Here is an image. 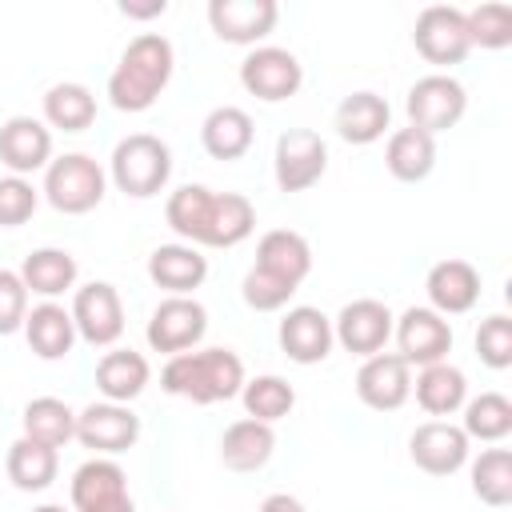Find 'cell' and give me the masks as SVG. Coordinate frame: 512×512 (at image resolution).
Masks as SVG:
<instances>
[{
	"label": "cell",
	"instance_id": "cell-43",
	"mask_svg": "<svg viewBox=\"0 0 512 512\" xmlns=\"http://www.w3.org/2000/svg\"><path fill=\"white\" fill-rule=\"evenodd\" d=\"M24 316H28V288H24L20 272L0 268V336L20 332Z\"/></svg>",
	"mask_w": 512,
	"mask_h": 512
},
{
	"label": "cell",
	"instance_id": "cell-28",
	"mask_svg": "<svg viewBox=\"0 0 512 512\" xmlns=\"http://www.w3.org/2000/svg\"><path fill=\"white\" fill-rule=\"evenodd\" d=\"M76 276H80V268H76V256L68 248H36L20 264V280H24L28 296H44V300L72 292Z\"/></svg>",
	"mask_w": 512,
	"mask_h": 512
},
{
	"label": "cell",
	"instance_id": "cell-16",
	"mask_svg": "<svg viewBox=\"0 0 512 512\" xmlns=\"http://www.w3.org/2000/svg\"><path fill=\"white\" fill-rule=\"evenodd\" d=\"M356 396L372 412H396L412 396V364L400 352H376L356 372Z\"/></svg>",
	"mask_w": 512,
	"mask_h": 512
},
{
	"label": "cell",
	"instance_id": "cell-38",
	"mask_svg": "<svg viewBox=\"0 0 512 512\" xmlns=\"http://www.w3.org/2000/svg\"><path fill=\"white\" fill-rule=\"evenodd\" d=\"M240 400H244V412H248L252 420L276 424V420H284V416L296 408V388H292L284 376H272V372H268V376L244 380Z\"/></svg>",
	"mask_w": 512,
	"mask_h": 512
},
{
	"label": "cell",
	"instance_id": "cell-34",
	"mask_svg": "<svg viewBox=\"0 0 512 512\" xmlns=\"http://www.w3.org/2000/svg\"><path fill=\"white\" fill-rule=\"evenodd\" d=\"M212 188H204V184H180L172 196H168V204H164V220H168V228L184 240V244H204V228H208V216H212Z\"/></svg>",
	"mask_w": 512,
	"mask_h": 512
},
{
	"label": "cell",
	"instance_id": "cell-45",
	"mask_svg": "<svg viewBox=\"0 0 512 512\" xmlns=\"http://www.w3.org/2000/svg\"><path fill=\"white\" fill-rule=\"evenodd\" d=\"M260 512H304V504L288 492H272V496L260 500Z\"/></svg>",
	"mask_w": 512,
	"mask_h": 512
},
{
	"label": "cell",
	"instance_id": "cell-35",
	"mask_svg": "<svg viewBox=\"0 0 512 512\" xmlns=\"http://www.w3.org/2000/svg\"><path fill=\"white\" fill-rule=\"evenodd\" d=\"M20 428L28 440L36 444H48V448H64L68 440H76V412L56 400V396H36L24 404V416H20Z\"/></svg>",
	"mask_w": 512,
	"mask_h": 512
},
{
	"label": "cell",
	"instance_id": "cell-21",
	"mask_svg": "<svg viewBox=\"0 0 512 512\" xmlns=\"http://www.w3.org/2000/svg\"><path fill=\"white\" fill-rule=\"evenodd\" d=\"M128 496V472L112 456H92L72 472V508L96 512Z\"/></svg>",
	"mask_w": 512,
	"mask_h": 512
},
{
	"label": "cell",
	"instance_id": "cell-11",
	"mask_svg": "<svg viewBox=\"0 0 512 512\" xmlns=\"http://www.w3.org/2000/svg\"><path fill=\"white\" fill-rule=\"evenodd\" d=\"M392 324H396V316H392V308H388L384 300L360 296V300H348V304L336 312L332 336H336V344H340L344 352L368 360V356L384 352V344H388V336H392Z\"/></svg>",
	"mask_w": 512,
	"mask_h": 512
},
{
	"label": "cell",
	"instance_id": "cell-24",
	"mask_svg": "<svg viewBox=\"0 0 512 512\" xmlns=\"http://www.w3.org/2000/svg\"><path fill=\"white\" fill-rule=\"evenodd\" d=\"M388 124H392L388 100L368 92V88H360V92H352L336 104V132H340L344 144H360V148L376 144L388 132Z\"/></svg>",
	"mask_w": 512,
	"mask_h": 512
},
{
	"label": "cell",
	"instance_id": "cell-14",
	"mask_svg": "<svg viewBox=\"0 0 512 512\" xmlns=\"http://www.w3.org/2000/svg\"><path fill=\"white\" fill-rule=\"evenodd\" d=\"M468 436L452 420H424L408 436V456L428 476H452L468 464Z\"/></svg>",
	"mask_w": 512,
	"mask_h": 512
},
{
	"label": "cell",
	"instance_id": "cell-41",
	"mask_svg": "<svg viewBox=\"0 0 512 512\" xmlns=\"http://www.w3.org/2000/svg\"><path fill=\"white\" fill-rule=\"evenodd\" d=\"M476 356L488 368H496V372H504L512 364V316L492 312L488 320H480V328H476Z\"/></svg>",
	"mask_w": 512,
	"mask_h": 512
},
{
	"label": "cell",
	"instance_id": "cell-29",
	"mask_svg": "<svg viewBox=\"0 0 512 512\" xmlns=\"http://www.w3.org/2000/svg\"><path fill=\"white\" fill-rule=\"evenodd\" d=\"M384 168L404 180V184H420L432 176L436 168V136L420 132V128H396L384 144Z\"/></svg>",
	"mask_w": 512,
	"mask_h": 512
},
{
	"label": "cell",
	"instance_id": "cell-4",
	"mask_svg": "<svg viewBox=\"0 0 512 512\" xmlns=\"http://www.w3.org/2000/svg\"><path fill=\"white\" fill-rule=\"evenodd\" d=\"M40 192L56 212L84 216V212L100 208V200L108 192V172L88 152H64V156H52V164L44 168Z\"/></svg>",
	"mask_w": 512,
	"mask_h": 512
},
{
	"label": "cell",
	"instance_id": "cell-10",
	"mask_svg": "<svg viewBox=\"0 0 512 512\" xmlns=\"http://www.w3.org/2000/svg\"><path fill=\"white\" fill-rule=\"evenodd\" d=\"M68 312H72L76 336L92 348H112L124 336V304H120L116 284H108V280H92V284L76 288Z\"/></svg>",
	"mask_w": 512,
	"mask_h": 512
},
{
	"label": "cell",
	"instance_id": "cell-7",
	"mask_svg": "<svg viewBox=\"0 0 512 512\" xmlns=\"http://www.w3.org/2000/svg\"><path fill=\"white\" fill-rule=\"evenodd\" d=\"M240 84L248 96L264 100V104H280L288 96L300 92L304 84V64L276 44H260L240 60Z\"/></svg>",
	"mask_w": 512,
	"mask_h": 512
},
{
	"label": "cell",
	"instance_id": "cell-27",
	"mask_svg": "<svg viewBox=\"0 0 512 512\" xmlns=\"http://www.w3.org/2000/svg\"><path fill=\"white\" fill-rule=\"evenodd\" d=\"M148 380H152V368L144 352H132V348H112L96 364V388L112 404H132L148 388Z\"/></svg>",
	"mask_w": 512,
	"mask_h": 512
},
{
	"label": "cell",
	"instance_id": "cell-40",
	"mask_svg": "<svg viewBox=\"0 0 512 512\" xmlns=\"http://www.w3.org/2000/svg\"><path fill=\"white\" fill-rule=\"evenodd\" d=\"M240 296H244V304L252 312H280L296 296V284H288V280H280V276H272V272L252 264L244 272V280H240Z\"/></svg>",
	"mask_w": 512,
	"mask_h": 512
},
{
	"label": "cell",
	"instance_id": "cell-37",
	"mask_svg": "<svg viewBox=\"0 0 512 512\" xmlns=\"http://www.w3.org/2000/svg\"><path fill=\"white\" fill-rule=\"evenodd\" d=\"M472 496L488 508H508L512 504V452L508 448H484L472 468Z\"/></svg>",
	"mask_w": 512,
	"mask_h": 512
},
{
	"label": "cell",
	"instance_id": "cell-42",
	"mask_svg": "<svg viewBox=\"0 0 512 512\" xmlns=\"http://www.w3.org/2000/svg\"><path fill=\"white\" fill-rule=\"evenodd\" d=\"M40 192L28 176H0V228H20L32 220Z\"/></svg>",
	"mask_w": 512,
	"mask_h": 512
},
{
	"label": "cell",
	"instance_id": "cell-5",
	"mask_svg": "<svg viewBox=\"0 0 512 512\" xmlns=\"http://www.w3.org/2000/svg\"><path fill=\"white\" fill-rule=\"evenodd\" d=\"M404 112H408V124L436 136V132H448L464 120L468 112V92L456 76L448 72H428L420 76L412 88H408V100H404Z\"/></svg>",
	"mask_w": 512,
	"mask_h": 512
},
{
	"label": "cell",
	"instance_id": "cell-25",
	"mask_svg": "<svg viewBox=\"0 0 512 512\" xmlns=\"http://www.w3.org/2000/svg\"><path fill=\"white\" fill-rule=\"evenodd\" d=\"M272 452H276V432H272V424H260V420H252V416L232 420V424L224 428V436H220V460H224V468H232V472H256V468H264V464L272 460Z\"/></svg>",
	"mask_w": 512,
	"mask_h": 512
},
{
	"label": "cell",
	"instance_id": "cell-46",
	"mask_svg": "<svg viewBox=\"0 0 512 512\" xmlns=\"http://www.w3.org/2000/svg\"><path fill=\"white\" fill-rule=\"evenodd\" d=\"M96 512H136V504H132V496H124V500H116L108 508H96Z\"/></svg>",
	"mask_w": 512,
	"mask_h": 512
},
{
	"label": "cell",
	"instance_id": "cell-33",
	"mask_svg": "<svg viewBox=\"0 0 512 512\" xmlns=\"http://www.w3.org/2000/svg\"><path fill=\"white\" fill-rule=\"evenodd\" d=\"M96 120V96L80 80H60L44 92V124L60 132H84Z\"/></svg>",
	"mask_w": 512,
	"mask_h": 512
},
{
	"label": "cell",
	"instance_id": "cell-9",
	"mask_svg": "<svg viewBox=\"0 0 512 512\" xmlns=\"http://www.w3.org/2000/svg\"><path fill=\"white\" fill-rule=\"evenodd\" d=\"M272 172L280 192H308L312 184H320V176L328 172V144L320 132L312 128H288L276 140V156H272Z\"/></svg>",
	"mask_w": 512,
	"mask_h": 512
},
{
	"label": "cell",
	"instance_id": "cell-19",
	"mask_svg": "<svg viewBox=\"0 0 512 512\" xmlns=\"http://www.w3.org/2000/svg\"><path fill=\"white\" fill-rule=\"evenodd\" d=\"M424 292H428V308L440 312L444 320L448 316H464L476 308L480 300V272L468 264V260H436L424 276Z\"/></svg>",
	"mask_w": 512,
	"mask_h": 512
},
{
	"label": "cell",
	"instance_id": "cell-39",
	"mask_svg": "<svg viewBox=\"0 0 512 512\" xmlns=\"http://www.w3.org/2000/svg\"><path fill=\"white\" fill-rule=\"evenodd\" d=\"M464 24H468V40L472 48H508L512 44V4L504 0H488V4H476L472 12H464Z\"/></svg>",
	"mask_w": 512,
	"mask_h": 512
},
{
	"label": "cell",
	"instance_id": "cell-6",
	"mask_svg": "<svg viewBox=\"0 0 512 512\" xmlns=\"http://www.w3.org/2000/svg\"><path fill=\"white\" fill-rule=\"evenodd\" d=\"M204 332H208V308L196 296H164L148 316L144 340L152 352L180 356L192 352L204 340Z\"/></svg>",
	"mask_w": 512,
	"mask_h": 512
},
{
	"label": "cell",
	"instance_id": "cell-31",
	"mask_svg": "<svg viewBox=\"0 0 512 512\" xmlns=\"http://www.w3.org/2000/svg\"><path fill=\"white\" fill-rule=\"evenodd\" d=\"M4 472H8L12 488H20V492H44V488H52V480L60 472V456H56V448L20 436V440L8 444Z\"/></svg>",
	"mask_w": 512,
	"mask_h": 512
},
{
	"label": "cell",
	"instance_id": "cell-32",
	"mask_svg": "<svg viewBox=\"0 0 512 512\" xmlns=\"http://www.w3.org/2000/svg\"><path fill=\"white\" fill-rule=\"evenodd\" d=\"M252 228H256V208H252V200L240 196V192H216L200 248H236V244H244V240L252 236Z\"/></svg>",
	"mask_w": 512,
	"mask_h": 512
},
{
	"label": "cell",
	"instance_id": "cell-13",
	"mask_svg": "<svg viewBox=\"0 0 512 512\" xmlns=\"http://www.w3.org/2000/svg\"><path fill=\"white\" fill-rule=\"evenodd\" d=\"M76 440L96 456H120L140 440V416L128 404H88L76 412Z\"/></svg>",
	"mask_w": 512,
	"mask_h": 512
},
{
	"label": "cell",
	"instance_id": "cell-23",
	"mask_svg": "<svg viewBox=\"0 0 512 512\" xmlns=\"http://www.w3.org/2000/svg\"><path fill=\"white\" fill-rule=\"evenodd\" d=\"M20 332H24L28 348H32L40 360H64V356L72 352V344L80 340V336H76V324H72V312H68L64 304H56V300H44V304L28 308Z\"/></svg>",
	"mask_w": 512,
	"mask_h": 512
},
{
	"label": "cell",
	"instance_id": "cell-3",
	"mask_svg": "<svg viewBox=\"0 0 512 512\" xmlns=\"http://www.w3.org/2000/svg\"><path fill=\"white\" fill-rule=\"evenodd\" d=\"M108 180L132 200L160 196L172 180V148L152 132H132L116 140L108 156Z\"/></svg>",
	"mask_w": 512,
	"mask_h": 512
},
{
	"label": "cell",
	"instance_id": "cell-20",
	"mask_svg": "<svg viewBox=\"0 0 512 512\" xmlns=\"http://www.w3.org/2000/svg\"><path fill=\"white\" fill-rule=\"evenodd\" d=\"M148 280L168 296H192L208 280V256L196 244H160L148 256Z\"/></svg>",
	"mask_w": 512,
	"mask_h": 512
},
{
	"label": "cell",
	"instance_id": "cell-36",
	"mask_svg": "<svg viewBox=\"0 0 512 512\" xmlns=\"http://www.w3.org/2000/svg\"><path fill=\"white\" fill-rule=\"evenodd\" d=\"M464 436L468 440H480V444H500L508 432H512V400L504 392H480L472 400H464Z\"/></svg>",
	"mask_w": 512,
	"mask_h": 512
},
{
	"label": "cell",
	"instance_id": "cell-1",
	"mask_svg": "<svg viewBox=\"0 0 512 512\" xmlns=\"http://www.w3.org/2000/svg\"><path fill=\"white\" fill-rule=\"evenodd\" d=\"M176 68V48L160 32H140L120 52V64L108 76V104L120 112H148L168 88Z\"/></svg>",
	"mask_w": 512,
	"mask_h": 512
},
{
	"label": "cell",
	"instance_id": "cell-8",
	"mask_svg": "<svg viewBox=\"0 0 512 512\" xmlns=\"http://www.w3.org/2000/svg\"><path fill=\"white\" fill-rule=\"evenodd\" d=\"M412 44H416V52H420L428 64H436V68L460 64V60L472 52L464 12L452 8V4H428V8L416 16V24H412Z\"/></svg>",
	"mask_w": 512,
	"mask_h": 512
},
{
	"label": "cell",
	"instance_id": "cell-15",
	"mask_svg": "<svg viewBox=\"0 0 512 512\" xmlns=\"http://www.w3.org/2000/svg\"><path fill=\"white\" fill-rule=\"evenodd\" d=\"M280 20L276 0H208V24L216 40L256 48Z\"/></svg>",
	"mask_w": 512,
	"mask_h": 512
},
{
	"label": "cell",
	"instance_id": "cell-12",
	"mask_svg": "<svg viewBox=\"0 0 512 512\" xmlns=\"http://www.w3.org/2000/svg\"><path fill=\"white\" fill-rule=\"evenodd\" d=\"M392 336H396L400 356L416 368L440 364L452 352V324L428 304H412L408 312H400V320L392 324Z\"/></svg>",
	"mask_w": 512,
	"mask_h": 512
},
{
	"label": "cell",
	"instance_id": "cell-2",
	"mask_svg": "<svg viewBox=\"0 0 512 512\" xmlns=\"http://www.w3.org/2000/svg\"><path fill=\"white\" fill-rule=\"evenodd\" d=\"M244 360L232 348H200V352H180L168 356L160 368V388L168 396L192 400V404H220L240 396L244 388Z\"/></svg>",
	"mask_w": 512,
	"mask_h": 512
},
{
	"label": "cell",
	"instance_id": "cell-17",
	"mask_svg": "<svg viewBox=\"0 0 512 512\" xmlns=\"http://www.w3.org/2000/svg\"><path fill=\"white\" fill-rule=\"evenodd\" d=\"M276 340H280V352L292 360V364H320L328 360L336 336H332V316H324L320 308L312 304H296L284 312L280 328H276Z\"/></svg>",
	"mask_w": 512,
	"mask_h": 512
},
{
	"label": "cell",
	"instance_id": "cell-44",
	"mask_svg": "<svg viewBox=\"0 0 512 512\" xmlns=\"http://www.w3.org/2000/svg\"><path fill=\"white\" fill-rule=\"evenodd\" d=\"M120 12L128 16V20H156V16H164L168 12V0H120Z\"/></svg>",
	"mask_w": 512,
	"mask_h": 512
},
{
	"label": "cell",
	"instance_id": "cell-26",
	"mask_svg": "<svg viewBox=\"0 0 512 512\" xmlns=\"http://www.w3.org/2000/svg\"><path fill=\"white\" fill-rule=\"evenodd\" d=\"M256 268H264V272H272V276H280V280L300 288L308 280V272H312V248H308V240L300 232L272 228L256 244Z\"/></svg>",
	"mask_w": 512,
	"mask_h": 512
},
{
	"label": "cell",
	"instance_id": "cell-22",
	"mask_svg": "<svg viewBox=\"0 0 512 512\" xmlns=\"http://www.w3.org/2000/svg\"><path fill=\"white\" fill-rule=\"evenodd\" d=\"M256 140V124L236 104H216L200 124V144L212 160H240Z\"/></svg>",
	"mask_w": 512,
	"mask_h": 512
},
{
	"label": "cell",
	"instance_id": "cell-18",
	"mask_svg": "<svg viewBox=\"0 0 512 512\" xmlns=\"http://www.w3.org/2000/svg\"><path fill=\"white\" fill-rule=\"evenodd\" d=\"M0 164L8 176H32L52 164V128L36 116H8L0 124Z\"/></svg>",
	"mask_w": 512,
	"mask_h": 512
},
{
	"label": "cell",
	"instance_id": "cell-47",
	"mask_svg": "<svg viewBox=\"0 0 512 512\" xmlns=\"http://www.w3.org/2000/svg\"><path fill=\"white\" fill-rule=\"evenodd\" d=\"M32 512H68L64 504H40V508H32Z\"/></svg>",
	"mask_w": 512,
	"mask_h": 512
},
{
	"label": "cell",
	"instance_id": "cell-30",
	"mask_svg": "<svg viewBox=\"0 0 512 512\" xmlns=\"http://www.w3.org/2000/svg\"><path fill=\"white\" fill-rule=\"evenodd\" d=\"M412 392H416V404H420L428 416H452V412H460L464 400H468V376H464L456 364L440 360V364H428V368L416 372Z\"/></svg>",
	"mask_w": 512,
	"mask_h": 512
}]
</instances>
